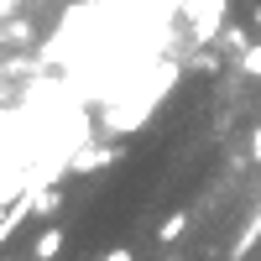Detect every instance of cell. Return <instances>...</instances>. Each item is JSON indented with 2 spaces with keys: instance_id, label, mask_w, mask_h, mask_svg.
I'll return each mask as SVG.
<instances>
[{
  "instance_id": "1",
  "label": "cell",
  "mask_w": 261,
  "mask_h": 261,
  "mask_svg": "<svg viewBox=\"0 0 261 261\" xmlns=\"http://www.w3.org/2000/svg\"><path fill=\"white\" fill-rule=\"evenodd\" d=\"M115 157H120L115 146H94V136H89V141H84V146L73 151V167H68V172H94V167H105V162H115Z\"/></svg>"
},
{
  "instance_id": "2",
  "label": "cell",
  "mask_w": 261,
  "mask_h": 261,
  "mask_svg": "<svg viewBox=\"0 0 261 261\" xmlns=\"http://www.w3.org/2000/svg\"><path fill=\"white\" fill-rule=\"evenodd\" d=\"M58 204H63L58 183H37V188H32V214H37V220H53V214H58Z\"/></svg>"
},
{
  "instance_id": "3",
  "label": "cell",
  "mask_w": 261,
  "mask_h": 261,
  "mask_svg": "<svg viewBox=\"0 0 261 261\" xmlns=\"http://www.w3.org/2000/svg\"><path fill=\"white\" fill-rule=\"evenodd\" d=\"M32 256H37V261H58V256H63V230H58V225H53V230H42V235H37V246H32Z\"/></svg>"
},
{
  "instance_id": "4",
  "label": "cell",
  "mask_w": 261,
  "mask_h": 261,
  "mask_svg": "<svg viewBox=\"0 0 261 261\" xmlns=\"http://www.w3.org/2000/svg\"><path fill=\"white\" fill-rule=\"evenodd\" d=\"M183 230H188V214L178 209V214H172V220H162V230H157V241H162V246H172V241H178Z\"/></svg>"
},
{
  "instance_id": "5",
  "label": "cell",
  "mask_w": 261,
  "mask_h": 261,
  "mask_svg": "<svg viewBox=\"0 0 261 261\" xmlns=\"http://www.w3.org/2000/svg\"><path fill=\"white\" fill-rule=\"evenodd\" d=\"M241 68H246L251 79H261V42H251V47L241 53Z\"/></svg>"
},
{
  "instance_id": "6",
  "label": "cell",
  "mask_w": 261,
  "mask_h": 261,
  "mask_svg": "<svg viewBox=\"0 0 261 261\" xmlns=\"http://www.w3.org/2000/svg\"><path fill=\"white\" fill-rule=\"evenodd\" d=\"M256 241H261V209H256V220H251V230L241 235V246H235V256H246V251H251Z\"/></svg>"
},
{
  "instance_id": "7",
  "label": "cell",
  "mask_w": 261,
  "mask_h": 261,
  "mask_svg": "<svg viewBox=\"0 0 261 261\" xmlns=\"http://www.w3.org/2000/svg\"><path fill=\"white\" fill-rule=\"evenodd\" d=\"M251 162H256V167H261V125H256V130H251Z\"/></svg>"
},
{
  "instance_id": "8",
  "label": "cell",
  "mask_w": 261,
  "mask_h": 261,
  "mask_svg": "<svg viewBox=\"0 0 261 261\" xmlns=\"http://www.w3.org/2000/svg\"><path fill=\"white\" fill-rule=\"evenodd\" d=\"M21 11V0H0V21H6V16H16Z\"/></svg>"
},
{
  "instance_id": "9",
  "label": "cell",
  "mask_w": 261,
  "mask_h": 261,
  "mask_svg": "<svg viewBox=\"0 0 261 261\" xmlns=\"http://www.w3.org/2000/svg\"><path fill=\"white\" fill-rule=\"evenodd\" d=\"M105 261H136V256H130V251H110V256H105Z\"/></svg>"
},
{
  "instance_id": "10",
  "label": "cell",
  "mask_w": 261,
  "mask_h": 261,
  "mask_svg": "<svg viewBox=\"0 0 261 261\" xmlns=\"http://www.w3.org/2000/svg\"><path fill=\"white\" fill-rule=\"evenodd\" d=\"M172 261H183V256H172Z\"/></svg>"
}]
</instances>
